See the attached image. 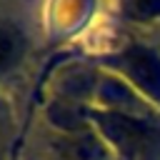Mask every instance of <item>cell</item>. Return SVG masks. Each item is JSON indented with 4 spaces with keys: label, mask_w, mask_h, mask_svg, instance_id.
<instances>
[{
    "label": "cell",
    "mask_w": 160,
    "mask_h": 160,
    "mask_svg": "<svg viewBox=\"0 0 160 160\" xmlns=\"http://www.w3.org/2000/svg\"><path fill=\"white\" fill-rule=\"evenodd\" d=\"M118 68L145 98L160 102V58L155 50L132 45L118 58Z\"/></svg>",
    "instance_id": "2"
},
{
    "label": "cell",
    "mask_w": 160,
    "mask_h": 160,
    "mask_svg": "<svg viewBox=\"0 0 160 160\" xmlns=\"http://www.w3.org/2000/svg\"><path fill=\"white\" fill-rule=\"evenodd\" d=\"M18 55V38L8 28H0V70L8 68Z\"/></svg>",
    "instance_id": "3"
},
{
    "label": "cell",
    "mask_w": 160,
    "mask_h": 160,
    "mask_svg": "<svg viewBox=\"0 0 160 160\" xmlns=\"http://www.w3.org/2000/svg\"><path fill=\"white\" fill-rule=\"evenodd\" d=\"M105 138L132 160H158L160 158V128L145 118L128 112H108L100 118Z\"/></svg>",
    "instance_id": "1"
},
{
    "label": "cell",
    "mask_w": 160,
    "mask_h": 160,
    "mask_svg": "<svg viewBox=\"0 0 160 160\" xmlns=\"http://www.w3.org/2000/svg\"><path fill=\"white\" fill-rule=\"evenodd\" d=\"M128 10L138 20H150L160 15V0H128Z\"/></svg>",
    "instance_id": "4"
}]
</instances>
